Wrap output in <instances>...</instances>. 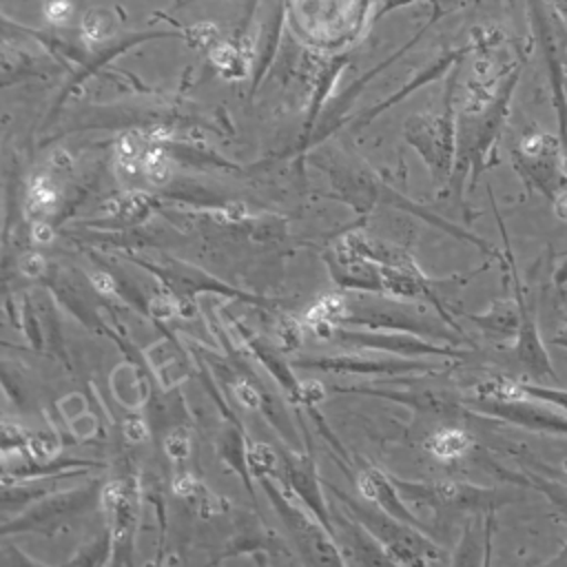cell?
<instances>
[{
    "mask_svg": "<svg viewBox=\"0 0 567 567\" xmlns=\"http://www.w3.org/2000/svg\"><path fill=\"white\" fill-rule=\"evenodd\" d=\"M525 394L538 401L549 403L551 408H558L567 414V388H551V385H540V383H523L514 381V394Z\"/></svg>",
    "mask_w": 567,
    "mask_h": 567,
    "instance_id": "cell-21",
    "label": "cell"
},
{
    "mask_svg": "<svg viewBox=\"0 0 567 567\" xmlns=\"http://www.w3.org/2000/svg\"><path fill=\"white\" fill-rule=\"evenodd\" d=\"M297 368L319 370V372H339V374H363V377H399V374H436L445 370V363H430L416 357H394V359H365V357H301L295 359Z\"/></svg>",
    "mask_w": 567,
    "mask_h": 567,
    "instance_id": "cell-10",
    "label": "cell"
},
{
    "mask_svg": "<svg viewBox=\"0 0 567 567\" xmlns=\"http://www.w3.org/2000/svg\"><path fill=\"white\" fill-rule=\"evenodd\" d=\"M102 501L106 509V523H109V534H111V545L113 551L117 554L113 563L126 560L124 551H133V536H135V525H137V489L135 483H124V481H113L106 487H102ZM128 563V560H126Z\"/></svg>",
    "mask_w": 567,
    "mask_h": 567,
    "instance_id": "cell-12",
    "label": "cell"
},
{
    "mask_svg": "<svg viewBox=\"0 0 567 567\" xmlns=\"http://www.w3.org/2000/svg\"><path fill=\"white\" fill-rule=\"evenodd\" d=\"M554 284H556V286H565V284H567V248L556 257Z\"/></svg>",
    "mask_w": 567,
    "mask_h": 567,
    "instance_id": "cell-25",
    "label": "cell"
},
{
    "mask_svg": "<svg viewBox=\"0 0 567 567\" xmlns=\"http://www.w3.org/2000/svg\"><path fill=\"white\" fill-rule=\"evenodd\" d=\"M337 392H359V394H372V396H381V399H390V401H399L419 410H427V412H445L450 401L445 394H436V392H416V390H379L372 385H334Z\"/></svg>",
    "mask_w": 567,
    "mask_h": 567,
    "instance_id": "cell-18",
    "label": "cell"
},
{
    "mask_svg": "<svg viewBox=\"0 0 567 567\" xmlns=\"http://www.w3.org/2000/svg\"><path fill=\"white\" fill-rule=\"evenodd\" d=\"M483 332L494 337H516L518 330V308L516 301H496L489 310L481 315H467Z\"/></svg>",
    "mask_w": 567,
    "mask_h": 567,
    "instance_id": "cell-19",
    "label": "cell"
},
{
    "mask_svg": "<svg viewBox=\"0 0 567 567\" xmlns=\"http://www.w3.org/2000/svg\"><path fill=\"white\" fill-rule=\"evenodd\" d=\"M279 461L284 467V483L288 485V489L323 523V527L332 534V512L330 505L321 492V481L317 474V465L310 456L297 452V450H288V447H279Z\"/></svg>",
    "mask_w": 567,
    "mask_h": 567,
    "instance_id": "cell-13",
    "label": "cell"
},
{
    "mask_svg": "<svg viewBox=\"0 0 567 567\" xmlns=\"http://www.w3.org/2000/svg\"><path fill=\"white\" fill-rule=\"evenodd\" d=\"M472 447V439L465 430L458 427H443L436 430L430 439H427V450L443 461H452L463 456L467 450Z\"/></svg>",
    "mask_w": 567,
    "mask_h": 567,
    "instance_id": "cell-20",
    "label": "cell"
},
{
    "mask_svg": "<svg viewBox=\"0 0 567 567\" xmlns=\"http://www.w3.org/2000/svg\"><path fill=\"white\" fill-rule=\"evenodd\" d=\"M551 343L558 346V348H563V350H567V321H565V323L560 326V330L554 334Z\"/></svg>",
    "mask_w": 567,
    "mask_h": 567,
    "instance_id": "cell-26",
    "label": "cell"
},
{
    "mask_svg": "<svg viewBox=\"0 0 567 567\" xmlns=\"http://www.w3.org/2000/svg\"><path fill=\"white\" fill-rule=\"evenodd\" d=\"M494 215H496V221H498V228H501V235H503V241H505V270L509 272L512 277V290H514V301H516V308H518V330H516V341H514V359L516 363L525 370V374L534 381H558V374L551 365V359H549V352L545 348V341L540 337V330H538V315H536V301L534 297L527 292V288L523 286V279L518 275V268H516V261H514V255H512V248H509V237L505 233V226H503V219H501V213L496 210L494 206Z\"/></svg>",
    "mask_w": 567,
    "mask_h": 567,
    "instance_id": "cell-4",
    "label": "cell"
},
{
    "mask_svg": "<svg viewBox=\"0 0 567 567\" xmlns=\"http://www.w3.org/2000/svg\"><path fill=\"white\" fill-rule=\"evenodd\" d=\"M315 334L323 341H332L346 348L357 350H374V352H388L399 357H443V359H458L465 357V350L454 348L452 343H436L432 339H423L408 332H388V330H365V328H352L341 326L332 321H315L310 323Z\"/></svg>",
    "mask_w": 567,
    "mask_h": 567,
    "instance_id": "cell-5",
    "label": "cell"
},
{
    "mask_svg": "<svg viewBox=\"0 0 567 567\" xmlns=\"http://www.w3.org/2000/svg\"><path fill=\"white\" fill-rule=\"evenodd\" d=\"M330 512H332V536L341 547V554L352 551V560L363 565L394 563L392 556L385 551V547L343 507H339L337 512L330 507Z\"/></svg>",
    "mask_w": 567,
    "mask_h": 567,
    "instance_id": "cell-15",
    "label": "cell"
},
{
    "mask_svg": "<svg viewBox=\"0 0 567 567\" xmlns=\"http://www.w3.org/2000/svg\"><path fill=\"white\" fill-rule=\"evenodd\" d=\"M326 487L334 494L341 507L350 516H354L385 547V551L392 556L394 563L425 565V563L445 560L443 549L425 534V529L403 523L377 505L374 507L363 505L332 483H326Z\"/></svg>",
    "mask_w": 567,
    "mask_h": 567,
    "instance_id": "cell-2",
    "label": "cell"
},
{
    "mask_svg": "<svg viewBox=\"0 0 567 567\" xmlns=\"http://www.w3.org/2000/svg\"><path fill=\"white\" fill-rule=\"evenodd\" d=\"M270 505L275 507L279 520L284 523L288 538L299 549L301 558L310 565H343L346 558L334 536L323 527V523L288 489V485L277 481V474L257 476Z\"/></svg>",
    "mask_w": 567,
    "mask_h": 567,
    "instance_id": "cell-3",
    "label": "cell"
},
{
    "mask_svg": "<svg viewBox=\"0 0 567 567\" xmlns=\"http://www.w3.org/2000/svg\"><path fill=\"white\" fill-rule=\"evenodd\" d=\"M137 266H142L144 270H148L153 277H157L173 297H177L179 301H190L195 295L199 292H215V295H224L230 299H241L255 306H268V299L264 301L261 297H255L250 292H244L239 288H233L219 279H215L213 275L204 272L202 268L179 261L175 257H159V259H144V257H131Z\"/></svg>",
    "mask_w": 567,
    "mask_h": 567,
    "instance_id": "cell-7",
    "label": "cell"
},
{
    "mask_svg": "<svg viewBox=\"0 0 567 567\" xmlns=\"http://www.w3.org/2000/svg\"><path fill=\"white\" fill-rule=\"evenodd\" d=\"M157 199L151 197L148 193H124L117 199L106 202L104 210L109 215V219L104 221H91V226H102V228H124V226H133L144 221L155 208H157Z\"/></svg>",
    "mask_w": 567,
    "mask_h": 567,
    "instance_id": "cell-17",
    "label": "cell"
},
{
    "mask_svg": "<svg viewBox=\"0 0 567 567\" xmlns=\"http://www.w3.org/2000/svg\"><path fill=\"white\" fill-rule=\"evenodd\" d=\"M277 337H279V348L284 352L297 350L301 346V330L297 326V321H292L290 317H281L279 326H277Z\"/></svg>",
    "mask_w": 567,
    "mask_h": 567,
    "instance_id": "cell-23",
    "label": "cell"
},
{
    "mask_svg": "<svg viewBox=\"0 0 567 567\" xmlns=\"http://www.w3.org/2000/svg\"><path fill=\"white\" fill-rule=\"evenodd\" d=\"M357 485H359V492L372 501V505L381 507L383 512L392 514L394 518L403 520V523H410L414 527H421L425 529V525L408 509V501H403L401 492L396 489V485L392 483L390 474L381 472L379 467H365L359 478H357ZM427 532V529H425Z\"/></svg>",
    "mask_w": 567,
    "mask_h": 567,
    "instance_id": "cell-16",
    "label": "cell"
},
{
    "mask_svg": "<svg viewBox=\"0 0 567 567\" xmlns=\"http://www.w3.org/2000/svg\"><path fill=\"white\" fill-rule=\"evenodd\" d=\"M396 489L401 492L403 501L419 503L427 507H443V509H463V512H494L503 498L501 492L476 487L470 483L458 481H436V483H423V481H403L399 476H390Z\"/></svg>",
    "mask_w": 567,
    "mask_h": 567,
    "instance_id": "cell-6",
    "label": "cell"
},
{
    "mask_svg": "<svg viewBox=\"0 0 567 567\" xmlns=\"http://www.w3.org/2000/svg\"><path fill=\"white\" fill-rule=\"evenodd\" d=\"M47 268H49L47 261L35 252H27L20 257V270L29 277H42L47 272Z\"/></svg>",
    "mask_w": 567,
    "mask_h": 567,
    "instance_id": "cell-24",
    "label": "cell"
},
{
    "mask_svg": "<svg viewBox=\"0 0 567 567\" xmlns=\"http://www.w3.org/2000/svg\"><path fill=\"white\" fill-rule=\"evenodd\" d=\"M308 319L365 330L408 332L452 346L467 341L461 330L450 326L439 312L432 315L419 299H399L379 292L354 290V295H326L308 310Z\"/></svg>",
    "mask_w": 567,
    "mask_h": 567,
    "instance_id": "cell-1",
    "label": "cell"
},
{
    "mask_svg": "<svg viewBox=\"0 0 567 567\" xmlns=\"http://www.w3.org/2000/svg\"><path fill=\"white\" fill-rule=\"evenodd\" d=\"M97 498H102L100 485L93 483L89 487H80L73 492H60V494H51L49 498L35 503L31 509H27L20 518L16 520H4L2 523V534H11V532H29V529H47V527H55L62 520L82 514L84 509H89Z\"/></svg>",
    "mask_w": 567,
    "mask_h": 567,
    "instance_id": "cell-11",
    "label": "cell"
},
{
    "mask_svg": "<svg viewBox=\"0 0 567 567\" xmlns=\"http://www.w3.org/2000/svg\"><path fill=\"white\" fill-rule=\"evenodd\" d=\"M514 166L520 177L549 202H558L567 175L563 171V146L560 140L549 135H532L523 142L520 151L514 153Z\"/></svg>",
    "mask_w": 567,
    "mask_h": 567,
    "instance_id": "cell-9",
    "label": "cell"
},
{
    "mask_svg": "<svg viewBox=\"0 0 567 567\" xmlns=\"http://www.w3.org/2000/svg\"><path fill=\"white\" fill-rule=\"evenodd\" d=\"M228 323L233 326L235 334L244 339L246 348L250 350V354L255 359H259V363L268 370V374L277 381V385L288 394V399L292 403H306V396H303V381H299L290 368V363L284 359V350L281 348H275L270 346L268 341H264L259 334L250 332L244 323L235 321L233 317L228 319Z\"/></svg>",
    "mask_w": 567,
    "mask_h": 567,
    "instance_id": "cell-14",
    "label": "cell"
},
{
    "mask_svg": "<svg viewBox=\"0 0 567 567\" xmlns=\"http://www.w3.org/2000/svg\"><path fill=\"white\" fill-rule=\"evenodd\" d=\"M465 405L485 416H492V419H498V421H505V423L532 430V432L567 436V414L563 410H558V408L551 410L549 403L518 394V392L509 399L476 396V399L465 401Z\"/></svg>",
    "mask_w": 567,
    "mask_h": 567,
    "instance_id": "cell-8",
    "label": "cell"
},
{
    "mask_svg": "<svg viewBox=\"0 0 567 567\" xmlns=\"http://www.w3.org/2000/svg\"><path fill=\"white\" fill-rule=\"evenodd\" d=\"M164 452L173 461H184L190 452V439L184 427H175L166 439H164Z\"/></svg>",
    "mask_w": 567,
    "mask_h": 567,
    "instance_id": "cell-22",
    "label": "cell"
},
{
    "mask_svg": "<svg viewBox=\"0 0 567 567\" xmlns=\"http://www.w3.org/2000/svg\"><path fill=\"white\" fill-rule=\"evenodd\" d=\"M556 563H558V565H567V543H565L563 551L549 560V565H556Z\"/></svg>",
    "mask_w": 567,
    "mask_h": 567,
    "instance_id": "cell-27",
    "label": "cell"
}]
</instances>
